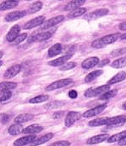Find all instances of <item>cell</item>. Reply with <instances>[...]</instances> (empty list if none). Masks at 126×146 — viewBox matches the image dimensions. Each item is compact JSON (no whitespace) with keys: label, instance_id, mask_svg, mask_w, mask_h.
<instances>
[{"label":"cell","instance_id":"bcb514c9","mask_svg":"<svg viewBox=\"0 0 126 146\" xmlns=\"http://www.w3.org/2000/svg\"><path fill=\"white\" fill-rule=\"evenodd\" d=\"M119 28L121 31H125L126 30V22H123L119 25Z\"/></svg>","mask_w":126,"mask_h":146},{"label":"cell","instance_id":"8fae6325","mask_svg":"<svg viewBox=\"0 0 126 146\" xmlns=\"http://www.w3.org/2000/svg\"><path fill=\"white\" fill-rule=\"evenodd\" d=\"M21 70V66L20 64H15L11 66V67L7 69L5 71L4 74H3V77L6 79H9V78H13L16 76Z\"/></svg>","mask_w":126,"mask_h":146},{"label":"cell","instance_id":"4dcf8cb0","mask_svg":"<svg viewBox=\"0 0 126 146\" xmlns=\"http://www.w3.org/2000/svg\"><path fill=\"white\" fill-rule=\"evenodd\" d=\"M117 94V90L114 89L112 91H108L104 93L103 95L101 96L100 99L102 100V101H105V100H108L110 99H112L114 97H116Z\"/></svg>","mask_w":126,"mask_h":146},{"label":"cell","instance_id":"d590c367","mask_svg":"<svg viewBox=\"0 0 126 146\" xmlns=\"http://www.w3.org/2000/svg\"><path fill=\"white\" fill-rule=\"evenodd\" d=\"M75 66H76L75 62H66L60 66V70H70V69L75 68Z\"/></svg>","mask_w":126,"mask_h":146},{"label":"cell","instance_id":"60d3db41","mask_svg":"<svg viewBox=\"0 0 126 146\" xmlns=\"http://www.w3.org/2000/svg\"><path fill=\"white\" fill-rule=\"evenodd\" d=\"M68 95L71 99H75L77 97V93L75 90H71L68 93Z\"/></svg>","mask_w":126,"mask_h":146},{"label":"cell","instance_id":"44dd1931","mask_svg":"<svg viewBox=\"0 0 126 146\" xmlns=\"http://www.w3.org/2000/svg\"><path fill=\"white\" fill-rule=\"evenodd\" d=\"M86 0H72L70 3L66 5L64 7V9L66 11L68 10H73L74 9L78 8L80 6H81L85 2Z\"/></svg>","mask_w":126,"mask_h":146},{"label":"cell","instance_id":"681fc988","mask_svg":"<svg viewBox=\"0 0 126 146\" xmlns=\"http://www.w3.org/2000/svg\"><path fill=\"white\" fill-rule=\"evenodd\" d=\"M123 109H124V110H125L126 108H125V103H124L123 104Z\"/></svg>","mask_w":126,"mask_h":146},{"label":"cell","instance_id":"d6a6232c","mask_svg":"<svg viewBox=\"0 0 126 146\" xmlns=\"http://www.w3.org/2000/svg\"><path fill=\"white\" fill-rule=\"evenodd\" d=\"M12 96V93L8 89H2L0 91V102L9 100Z\"/></svg>","mask_w":126,"mask_h":146},{"label":"cell","instance_id":"e0dca14e","mask_svg":"<svg viewBox=\"0 0 126 146\" xmlns=\"http://www.w3.org/2000/svg\"><path fill=\"white\" fill-rule=\"evenodd\" d=\"M126 117L125 115H119V116L114 117L108 118L106 125H122L125 122Z\"/></svg>","mask_w":126,"mask_h":146},{"label":"cell","instance_id":"9a60e30c","mask_svg":"<svg viewBox=\"0 0 126 146\" xmlns=\"http://www.w3.org/2000/svg\"><path fill=\"white\" fill-rule=\"evenodd\" d=\"M72 56H73L72 54H68L63 56L55 59V60L49 61V62H48V64L51 66H62V64L66 63L68 60H70L72 57Z\"/></svg>","mask_w":126,"mask_h":146},{"label":"cell","instance_id":"5bb4252c","mask_svg":"<svg viewBox=\"0 0 126 146\" xmlns=\"http://www.w3.org/2000/svg\"><path fill=\"white\" fill-rule=\"evenodd\" d=\"M100 59L97 57H89L81 62V67L84 69H89L98 64Z\"/></svg>","mask_w":126,"mask_h":146},{"label":"cell","instance_id":"e575fe53","mask_svg":"<svg viewBox=\"0 0 126 146\" xmlns=\"http://www.w3.org/2000/svg\"><path fill=\"white\" fill-rule=\"evenodd\" d=\"M18 84L13 82H3L0 83V90L13 89L17 87Z\"/></svg>","mask_w":126,"mask_h":146},{"label":"cell","instance_id":"b9f144b4","mask_svg":"<svg viewBox=\"0 0 126 146\" xmlns=\"http://www.w3.org/2000/svg\"><path fill=\"white\" fill-rule=\"evenodd\" d=\"M110 62V59H105V60H103L101 61V62H99L97 65H98L99 67H102V66H105V65L109 64Z\"/></svg>","mask_w":126,"mask_h":146},{"label":"cell","instance_id":"277c9868","mask_svg":"<svg viewBox=\"0 0 126 146\" xmlns=\"http://www.w3.org/2000/svg\"><path fill=\"white\" fill-rule=\"evenodd\" d=\"M53 32L51 31H48L45 32H41V33H37L32 35L31 37L28 40V42L31 43V42H42L44 40H48L52 36Z\"/></svg>","mask_w":126,"mask_h":146},{"label":"cell","instance_id":"1f68e13d","mask_svg":"<svg viewBox=\"0 0 126 146\" xmlns=\"http://www.w3.org/2000/svg\"><path fill=\"white\" fill-rule=\"evenodd\" d=\"M126 136V131H123L120 132L119 133L115 134V135L111 136V137H109L108 139V143H114L116 141H118L119 139H121L122 137H125Z\"/></svg>","mask_w":126,"mask_h":146},{"label":"cell","instance_id":"ee69618b","mask_svg":"<svg viewBox=\"0 0 126 146\" xmlns=\"http://www.w3.org/2000/svg\"><path fill=\"white\" fill-rule=\"evenodd\" d=\"M64 115V112H62V111H58V112H56L54 113L53 115V118L54 119H58L63 117Z\"/></svg>","mask_w":126,"mask_h":146},{"label":"cell","instance_id":"f35d334b","mask_svg":"<svg viewBox=\"0 0 126 146\" xmlns=\"http://www.w3.org/2000/svg\"><path fill=\"white\" fill-rule=\"evenodd\" d=\"M63 105L62 104V102H59V101H54L52 102V103H49L48 104L45 105V107L47 109H55L58 108V107H60Z\"/></svg>","mask_w":126,"mask_h":146},{"label":"cell","instance_id":"f6af8a7d","mask_svg":"<svg viewBox=\"0 0 126 146\" xmlns=\"http://www.w3.org/2000/svg\"><path fill=\"white\" fill-rule=\"evenodd\" d=\"M8 120H9L8 115L4 114L3 115L2 118H1V123H2V124L5 125L7 121H8Z\"/></svg>","mask_w":126,"mask_h":146},{"label":"cell","instance_id":"7402d4cb","mask_svg":"<svg viewBox=\"0 0 126 146\" xmlns=\"http://www.w3.org/2000/svg\"><path fill=\"white\" fill-rule=\"evenodd\" d=\"M34 116L32 114L30 113H24V114H20L18 115L16 118L14 119V122L16 123H22L29 121L33 119Z\"/></svg>","mask_w":126,"mask_h":146},{"label":"cell","instance_id":"9c48e42d","mask_svg":"<svg viewBox=\"0 0 126 146\" xmlns=\"http://www.w3.org/2000/svg\"><path fill=\"white\" fill-rule=\"evenodd\" d=\"M106 107H107V105L105 104L99 105V106L94 107V108H93V109H89V110L85 111L82 116H83V117H85V118L92 117H94V116H95V115L100 114L102 111H104L105 110V109H106Z\"/></svg>","mask_w":126,"mask_h":146},{"label":"cell","instance_id":"3957f363","mask_svg":"<svg viewBox=\"0 0 126 146\" xmlns=\"http://www.w3.org/2000/svg\"><path fill=\"white\" fill-rule=\"evenodd\" d=\"M72 82H73V80L71 79V78H65V79L57 80V81L53 82V83H51L47 86L45 88V91H51L58 89H61V88L64 87V86L72 83Z\"/></svg>","mask_w":126,"mask_h":146},{"label":"cell","instance_id":"7a4b0ae2","mask_svg":"<svg viewBox=\"0 0 126 146\" xmlns=\"http://www.w3.org/2000/svg\"><path fill=\"white\" fill-rule=\"evenodd\" d=\"M110 86L109 84L106 85H102L101 86H98L96 88H90V89H87L84 93L85 97L87 98L95 97L97 96H99L102 94H104L106 92L110 91Z\"/></svg>","mask_w":126,"mask_h":146},{"label":"cell","instance_id":"836d02e7","mask_svg":"<svg viewBox=\"0 0 126 146\" xmlns=\"http://www.w3.org/2000/svg\"><path fill=\"white\" fill-rule=\"evenodd\" d=\"M48 99V95H39L30 99V103H32V104H35V103H42V102H45Z\"/></svg>","mask_w":126,"mask_h":146},{"label":"cell","instance_id":"484cf974","mask_svg":"<svg viewBox=\"0 0 126 146\" xmlns=\"http://www.w3.org/2000/svg\"><path fill=\"white\" fill-rule=\"evenodd\" d=\"M86 8H85V7H78V8L74 9L69 13L68 18H77V17L83 16L84 13L86 12Z\"/></svg>","mask_w":126,"mask_h":146},{"label":"cell","instance_id":"816d5d0a","mask_svg":"<svg viewBox=\"0 0 126 146\" xmlns=\"http://www.w3.org/2000/svg\"><path fill=\"white\" fill-rule=\"evenodd\" d=\"M26 1H30V0H26Z\"/></svg>","mask_w":126,"mask_h":146},{"label":"cell","instance_id":"7bdbcfd3","mask_svg":"<svg viewBox=\"0 0 126 146\" xmlns=\"http://www.w3.org/2000/svg\"><path fill=\"white\" fill-rule=\"evenodd\" d=\"M118 145L119 146H125L126 145V136L122 137L121 139L118 141Z\"/></svg>","mask_w":126,"mask_h":146},{"label":"cell","instance_id":"ab89813d","mask_svg":"<svg viewBox=\"0 0 126 146\" xmlns=\"http://www.w3.org/2000/svg\"><path fill=\"white\" fill-rule=\"evenodd\" d=\"M71 143L68 141H59L54 142L48 146H70Z\"/></svg>","mask_w":126,"mask_h":146},{"label":"cell","instance_id":"ac0fdd59","mask_svg":"<svg viewBox=\"0 0 126 146\" xmlns=\"http://www.w3.org/2000/svg\"><path fill=\"white\" fill-rule=\"evenodd\" d=\"M53 136H54V135H53V133H52L45 134V135L42 136V137L39 138V139L34 140L33 142H32V143H30V146H37L46 143V142L52 139Z\"/></svg>","mask_w":126,"mask_h":146},{"label":"cell","instance_id":"ffe728a7","mask_svg":"<svg viewBox=\"0 0 126 146\" xmlns=\"http://www.w3.org/2000/svg\"><path fill=\"white\" fill-rule=\"evenodd\" d=\"M18 1L16 0H7L0 4V11H5L18 6Z\"/></svg>","mask_w":126,"mask_h":146},{"label":"cell","instance_id":"8992f818","mask_svg":"<svg viewBox=\"0 0 126 146\" xmlns=\"http://www.w3.org/2000/svg\"><path fill=\"white\" fill-rule=\"evenodd\" d=\"M82 115L79 113L75 112V111H70L67 115L66 120H65V125L67 127L72 126L77 121H79Z\"/></svg>","mask_w":126,"mask_h":146},{"label":"cell","instance_id":"cb8c5ba5","mask_svg":"<svg viewBox=\"0 0 126 146\" xmlns=\"http://www.w3.org/2000/svg\"><path fill=\"white\" fill-rule=\"evenodd\" d=\"M24 127L20 123L12 125L8 129V133L11 135H17L22 132Z\"/></svg>","mask_w":126,"mask_h":146},{"label":"cell","instance_id":"74e56055","mask_svg":"<svg viewBox=\"0 0 126 146\" xmlns=\"http://www.w3.org/2000/svg\"><path fill=\"white\" fill-rule=\"evenodd\" d=\"M27 37H28V34L27 33H23L22 34H20V35L15 39L14 41H13V43H14V44H18L24 41V40L27 38Z\"/></svg>","mask_w":126,"mask_h":146},{"label":"cell","instance_id":"7dc6e473","mask_svg":"<svg viewBox=\"0 0 126 146\" xmlns=\"http://www.w3.org/2000/svg\"><path fill=\"white\" fill-rule=\"evenodd\" d=\"M120 38H121V40H125L126 38V34H122V35L120 36Z\"/></svg>","mask_w":126,"mask_h":146},{"label":"cell","instance_id":"f546056e","mask_svg":"<svg viewBox=\"0 0 126 146\" xmlns=\"http://www.w3.org/2000/svg\"><path fill=\"white\" fill-rule=\"evenodd\" d=\"M126 66V58L123 57L121 58L117 59L114 61L111 64V66L115 68H124Z\"/></svg>","mask_w":126,"mask_h":146},{"label":"cell","instance_id":"d4e9b609","mask_svg":"<svg viewBox=\"0 0 126 146\" xmlns=\"http://www.w3.org/2000/svg\"><path fill=\"white\" fill-rule=\"evenodd\" d=\"M125 71H121V72H118L117 74H116L114 77H112L111 79L108 82L109 84H113L117 82H119L123 81V80L125 79Z\"/></svg>","mask_w":126,"mask_h":146},{"label":"cell","instance_id":"f5cc1de1","mask_svg":"<svg viewBox=\"0 0 126 146\" xmlns=\"http://www.w3.org/2000/svg\"><path fill=\"white\" fill-rule=\"evenodd\" d=\"M60 1H62V0H60Z\"/></svg>","mask_w":126,"mask_h":146},{"label":"cell","instance_id":"6da1fadb","mask_svg":"<svg viewBox=\"0 0 126 146\" xmlns=\"http://www.w3.org/2000/svg\"><path fill=\"white\" fill-rule=\"evenodd\" d=\"M120 36H121L120 33H116L104 36L101 38H98V39L95 40L91 43V47L97 49L102 48L107 45L115 42L116 40H117L118 38H120Z\"/></svg>","mask_w":126,"mask_h":146},{"label":"cell","instance_id":"30bf717a","mask_svg":"<svg viewBox=\"0 0 126 146\" xmlns=\"http://www.w3.org/2000/svg\"><path fill=\"white\" fill-rule=\"evenodd\" d=\"M27 15V11L25 10L22 11H13V12L9 13L8 14L5 16V20L7 22H14V21L18 20L20 19L24 18Z\"/></svg>","mask_w":126,"mask_h":146},{"label":"cell","instance_id":"d6986e66","mask_svg":"<svg viewBox=\"0 0 126 146\" xmlns=\"http://www.w3.org/2000/svg\"><path fill=\"white\" fill-rule=\"evenodd\" d=\"M43 127L39 125L33 124L27 127L24 129H23L22 133L24 134H32L35 133H39L41 131H43Z\"/></svg>","mask_w":126,"mask_h":146},{"label":"cell","instance_id":"f907efd6","mask_svg":"<svg viewBox=\"0 0 126 146\" xmlns=\"http://www.w3.org/2000/svg\"><path fill=\"white\" fill-rule=\"evenodd\" d=\"M2 64H3V62L2 61H0V67L2 66Z\"/></svg>","mask_w":126,"mask_h":146},{"label":"cell","instance_id":"7c38bea8","mask_svg":"<svg viewBox=\"0 0 126 146\" xmlns=\"http://www.w3.org/2000/svg\"><path fill=\"white\" fill-rule=\"evenodd\" d=\"M20 26L19 25H15L10 29L9 32L6 36V40L9 42H13L15 39L20 35Z\"/></svg>","mask_w":126,"mask_h":146},{"label":"cell","instance_id":"f1b7e54d","mask_svg":"<svg viewBox=\"0 0 126 146\" xmlns=\"http://www.w3.org/2000/svg\"><path fill=\"white\" fill-rule=\"evenodd\" d=\"M104 72V71L102 70H96L93 71L89 73V74H87V75L85 76V82H90L93 81V80H95V78H97L98 76L102 75Z\"/></svg>","mask_w":126,"mask_h":146},{"label":"cell","instance_id":"83f0119b","mask_svg":"<svg viewBox=\"0 0 126 146\" xmlns=\"http://www.w3.org/2000/svg\"><path fill=\"white\" fill-rule=\"evenodd\" d=\"M109 117H101L91 120L88 123V125L91 127H98L102 125H106Z\"/></svg>","mask_w":126,"mask_h":146},{"label":"cell","instance_id":"4fadbf2b","mask_svg":"<svg viewBox=\"0 0 126 146\" xmlns=\"http://www.w3.org/2000/svg\"><path fill=\"white\" fill-rule=\"evenodd\" d=\"M36 139L35 135H28L25 137L19 138L13 142V145L14 146H24L28 145V144L31 143L34 140Z\"/></svg>","mask_w":126,"mask_h":146},{"label":"cell","instance_id":"c3c4849f","mask_svg":"<svg viewBox=\"0 0 126 146\" xmlns=\"http://www.w3.org/2000/svg\"><path fill=\"white\" fill-rule=\"evenodd\" d=\"M3 55V52L0 51V58H2Z\"/></svg>","mask_w":126,"mask_h":146},{"label":"cell","instance_id":"8d00e7d4","mask_svg":"<svg viewBox=\"0 0 126 146\" xmlns=\"http://www.w3.org/2000/svg\"><path fill=\"white\" fill-rule=\"evenodd\" d=\"M125 52H126L125 48H122L114 50H113L110 53V55L112 56V57H117L121 55L125 54Z\"/></svg>","mask_w":126,"mask_h":146},{"label":"cell","instance_id":"52a82bcc","mask_svg":"<svg viewBox=\"0 0 126 146\" xmlns=\"http://www.w3.org/2000/svg\"><path fill=\"white\" fill-rule=\"evenodd\" d=\"M64 16H58L55 18H51L49 20H47L46 22H44L43 24H41V30H47L49 28L55 26V25L58 24L59 23L62 22V21L64 20Z\"/></svg>","mask_w":126,"mask_h":146},{"label":"cell","instance_id":"4316f807","mask_svg":"<svg viewBox=\"0 0 126 146\" xmlns=\"http://www.w3.org/2000/svg\"><path fill=\"white\" fill-rule=\"evenodd\" d=\"M42 7H43V3L41 1H37L35 2L30 5L27 9V13L28 14H32V13H36L39 10H41Z\"/></svg>","mask_w":126,"mask_h":146},{"label":"cell","instance_id":"ba28073f","mask_svg":"<svg viewBox=\"0 0 126 146\" xmlns=\"http://www.w3.org/2000/svg\"><path fill=\"white\" fill-rule=\"evenodd\" d=\"M45 16H43L37 17V18L32 19V20H31L30 21H29V22H28L24 24V30H30V29L35 28V27L40 26V25L43 24V23L45 22Z\"/></svg>","mask_w":126,"mask_h":146},{"label":"cell","instance_id":"603a6c76","mask_svg":"<svg viewBox=\"0 0 126 146\" xmlns=\"http://www.w3.org/2000/svg\"><path fill=\"white\" fill-rule=\"evenodd\" d=\"M62 50V46L61 44L58 43L52 46L48 50V56L50 58L54 57L55 56L60 54Z\"/></svg>","mask_w":126,"mask_h":146},{"label":"cell","instance_id":"5b68a950","mask_svg":"<svg viewBox=\"0 0 126 146\" xmlns=\"http://www.w3.org/2000/svg\"><path fill=\"white\" fill-rule=\"evenodd\" d=\"M109 12V10L106 8H103V9H97L93 12H91L88 13V14L85 15V16L83 17V18L85 20L90 21V20H96V19L101 18V17L106 16Z\"/></svg>","mask_w":126,"mask_h":146},{"label":"cell","instance_id":"2e32d148","mask_svg":"<svg viewBox=\"0 0 126 146\" xmlns=\"http://www.w3.org/2000/svg\"><path fill=\"white\" fill-rule=\"evenodd\" d=\"M110 135L108 134H100V135H97L91 137L87 140V143L89 145H93V144H97L102 143V142L106 141L108 139Z\"/></svg>","mask_w":126,"mask_h":146}]
</instances>
